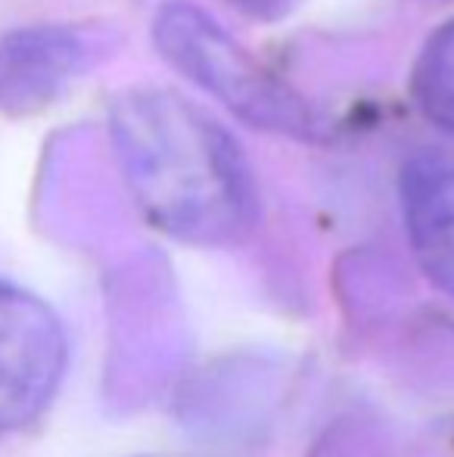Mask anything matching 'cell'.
<instances>
[{
    "mask_svg": "<svg viewBox=\"0 0 454 457\" xmlns=\"http://www.w3.org/2000/svg\"><path fill=\"white\" fill-rule=\"evenodd\" d=\"M401 215L414 259L454 295V153L424 150L401 169Z\"/></svg>",
    "mask_w": 454,
    "mask_h": 457,
    "instance_id": "obj_4",
    "label": "cell"
},
{
    "mask_svg": "<svg viewBox=\"0 0 454 457\" xmlns=\"http://www.w3.org/2000/svg\"><path fill=\"white\" fill-rule=\"evenodd\" d=\"M236 12L255 22H280L299 6V0H225Z\"/></svg>",
    "mask_w": 454,
    "mask_h": 457,
    "instance_id": "obj_6",
    "label": "cell"
},
{
    "mask_svg": "<svg viewBox=\"0 0 454 457\" xmlns=\"http://www.w3.org/2000/svg\"><path fill=\"white\" fill-rule=\"evenodd\" d=\"M153 41L177 75L225 103L246 125L296 140L321 137L324 128L311 103L261 66L200 6L187 0L165 4L153 22Z\"/></svg>",
    "mask_w": 454,
    "mask_h": 457,
    "instance_id": "obj_2",
    "label": "cell"
},
{
    "mask_svg": "<svg viewBox=\"0 0 454 457\" xmlns=\"http://www.w3.org/2000/svg\"><path fill=\"white\" fill-rule=\"evenodd\" d=\"M411 96L433 125L454 134V19L439 25L420 50L411 72Z\"/></svg>",
    "mask_w": 454,
    "mask_h": 457,
    "instance_id": "obj_5",
    "label": "cell"
},
{
    "mask_svg": "<svg viewBox=\"0 0 454 457\" xmlns=\"http://www.w3.org/2000/svg\"><path fill=\"white\" fill-rule=\"evenodd\" d=\"M66 333L47 302L0 280V433L41 417L66 370Z\"/></svg>",
    "mask_w": 454,
    "mask_h": 457,
    "instance_id": "obj_3",
    "label": "cell"
},
{
    "mask_svg": "<svg viewBox=\"0 0 454 457\" xmlns=\"http://www.w3.org/2000/svg\"><path fill=\"white\" fill-rule=\"evenodd\" d=\"M112 137L125 181L159 230L194 246H225L252 230V169L196 103L165 87H134L115 100Z\"/></svg>",
    "mask_w": 454,
    "mask_h": 457,
    "instance_id": "obj_1",
    "label": "cell"
}]
</instances>
